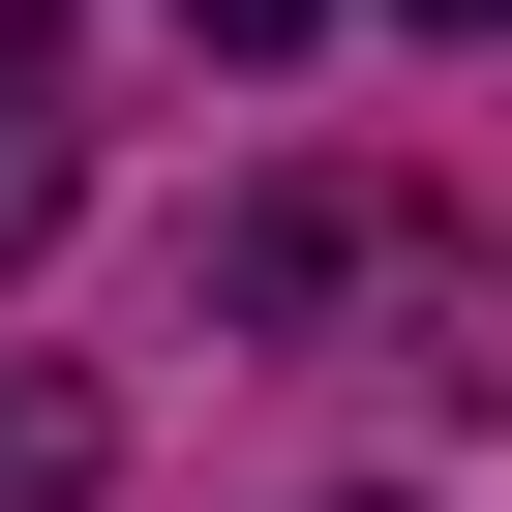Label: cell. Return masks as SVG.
Listing matches in <instances>:
<instances>
[{"label":"cell","mask_w":512,"mask_h":512,"mask_svg":"<svg viewBox=\"0 0 512 512\" xmlns=\"http://www.w3.org/2000/svg\"><path fill=\"white\" fill-rule=\"evenodd\" d=\"M61 241V61H31V0H0V272Z\"/></svg>","instance_id":"6da1fadb"},{"label":"cell","mask_w":512,"mask_h":512,"mask_svg":"<svg viewBox=\"0 0 512 512\" xmlns=\"http://www.w3.org/2000/svg\"><path fill=\"white\" fill-rule=\"evenodd\" d=\"M0 512H91V392L61 362H0Z\"/></svg>","instance_id":"7a4b0ae2"},{"label":"cell","mask_w":512,"mask_h":512,"mask_svg":"<svg viewBox=\"0 0 512 512\" xmlns=\"http://www.w3.org/2000/svg\"><path fill=\"white\" fill-rule=\"evenodd\" d=\"M181 31H211V61H302V0H181Z\"/></svg>","instance_id":"3957f363"},{"label":"cell","mask_w":512,"mask_h":512,"mask_svg":"<svg viewBox=\"0 0 512 512\" xmlns=\"http://www.w3.org/2000/svg\"><path fill=\"white\" fill-rule=\"evenodd\" d=\"M422 31H512V0H422Z\"/></svg>","instance_id":"277c9868"}]
</instances>
